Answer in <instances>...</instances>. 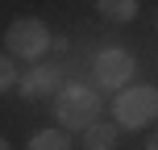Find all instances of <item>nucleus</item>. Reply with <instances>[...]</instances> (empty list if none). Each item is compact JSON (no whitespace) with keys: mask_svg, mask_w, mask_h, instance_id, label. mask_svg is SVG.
Wrapping results in <instances>:
<instances>
[{"mask_svg":"<svg viewBox=\"0 0 158 150\" xmlns=\"http://www.w3.org/2000/svg\"><path fill=\"white\" fill-rule=\"evenodd\" d=\"M54 117L67 129H92L100 121V92L92 84H63V92L54 96Z\"/></svg>","mask_w":158,"mask_h":150,"instance_id":"f257e3e1","label":"nucleus"},{"mask_svg":"<svg viewBox=\"0 0 158 150\" xmlns=\"http://www.w3.org/2000/svg\"><path fill=\"white\" fill-rule=\"evenodd\" d=\"M112 117L121 129H146L158 125V88L154 84H133L125 92H117L112 100Z\"/></svg>","mask_w":158,"mask_h":150,"instance_id":"f03ea898","label":"nucleus"},{"mask_svg":"<svg viewBox=\"0 0 158 150\" xmlns=\"http://www.w3.org/2000/svg\"><path fill=\"white\" fill-rule=\"evenodd\" d=\"M4 46H8V58H42L54 46V38H50L46 21H38V17H17L4 29Z\"/></svg>","mask_w":158,"mask_h":150,"instance_id":"7ed1b4c3","label":"nucleus"},{"mask_svg":"<svg viewBox=\"0 0 158 150\" xmlns=\"http://www.w3.org/2000/svg\"><path fill=\"white\" fill-rule=\"evenodd\" d=\"M137 71V63H133V54L129 50H100L96 54V84L100 88H108V92H125L129 88V79H133Z\"/></svg>","mask_w":158,"mask_h":150,"instance_id":"20e7f679","label":"nucleus"},{"mask_svg":"<svg viewBox=\"0 0 158 150\" xmlns=\"http://www.w3.org/2000/svg\"><path fill=\"white\" fill-rule=\"evenodd\" d=\"M17 92H21L25 100H46V96H58V92H63V71H58V67H33V71L21 75Z\"/></svg>","mask_w":158,"mask_h":150,"instance_id":"39448f33","label":"nucleus"},{"mask_svg":"<svg viewBox=\"0 0 158 150\" xmlns=\"http://www.w3.org/2000/svg\"><path fill=\"white\" fill-rule=\"evenodd\" d=\"M117 146V125L112 121H96L92 129H83V150H112Z\"/></svg>","mask_w":158,"mask_h":150,"instance_id":"423d86ee","label":"nucleus"},{"mask_svg":"<svg viewBox=\"0 0 158 150\" xmlns=\"http://www.w3.org/2000/svg\"><path fill=\"white\" fill-rule=\"evenodd\" d=\"M29 150H71V138L63 129H38L29 138Z\"/></svg>","mask_w":158,"mask_h":150,"instance_id":"0eeeda50","label":"nucleus"},{"mask_svg":"<svg viewBox=\"0 0 158 150\" xmlns=\"http://www.w3.org/2000/svg\"><path fill=\"white\" fill-rule=\"evenodd\" d=\"M96 8H100V13L108 17V21H133L142 4H137V0H100Z\"/></svg>","mask_w":158,"mask_h":150,"instance_id":"6e6552de","label":"nucleus"},{"mask_svg":"<svg viewBox=\"0 0 158 150\" xmlns=\"http://www.w3.org/2000/svg\"><path fill=\"white\" fill-rule=\"evenodd\" d=\"M17 84H21V71L13 67V58H8V54H0V96L13 92Z\"/></svg>","mask_w":158,"mask_h":150,"instance_id":"1a4fd4ad","label":"nucleus"},{"mask_svg":"<svg viewBox=\"0 0 158 150\" xmlns=\"http://www.w3.org/2000/svg\"><path fill=\"white\" fill-rule=\"evenodd\" d=\"M146 150H158V129H154L150 138H146Z\"/></svg>","mask_w":158,"mask_h":150,"instance_id":"9d476101","label":"nucleus"},{"mask_svg":"<svg viewBox=\"0 0 158 150\" xmlns=\"http://www.w3.org/2000/svg\"><path fill=\"white\" fill-rule=\"evenodd\" d=\"M0 150H8V142H4V138H0Z\"/></svg>","mask_w":158,"mask_h":150,"instance_id":"9b49d317","label":"nucleus"},{"mask_svg":"<svg viewBox=\"0 0 158 150\" xmlns=\"http://www.w3.org/2000/svg\"><path fill=\"white\" fill-rule=\"evenodd\" d=\"M154 25H158V21H154Z\"/></svg>","mask_w":158,"mask_h":150,"instance_id":"f8f14e48","label":"nucleus"}]
</instances>
